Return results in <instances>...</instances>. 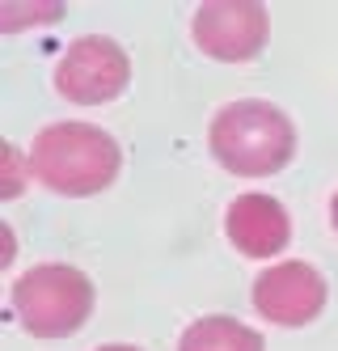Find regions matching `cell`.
<instances>
[{"label": "cell", "instance_id": "obj_4", "mask_svg": "<svg viewBox=\"0 0 338 351\" xmlns=\"http://www.w3.org/2000/svg\"><path fill=\"white\" fill-rule=\"evenodd\" d=\"M127 77H132V60L114 38H101L89 34L81 43L68 47V56L60 60L56 72V89L68 97V102H81V106H101L119 97L127 89Z\"/></svg>", "mask_w": 338, "mask_h": 351}, {"label": "cell", "instance_id": "obj_9", "mask_svg": "<svg viewBox=\"0 0 338 351\" xmlns=\"http://www.w3.org/2000/svg\"><path fill=\"white\" fill-rule=\"evenodd\" d=\"M330 216H334V229H338V195L330 199Z\"/></svg>", "mask_w": 338, "mask_h": 351}, {"label": "cell", "instance_id": "obj_7", "mask_svg": "<svg viewBox=\"0 0 338 351\" xmlns=\"http://www.w3.org/2000/svg\"><path fill=\"white\" fill-rule=\"evenodd\" d=\"M224 229H228V241L250 258H271L279 254L292 237V224H288V212H283L271 195H241L228 204V216H224Z\"/></svg>", "mask_w": 338, "mask_h": 351}, {"label": "cell", "instance_id": "obj_5", "mask_svg": "<svg viewBox=\"0 0 338 351\" xmlns=\"http://www.w3.org/2000/svg\"><path fill=\"white\" fill-rule=\"evenodd\" d=\"M195 43L212 60H254L267 43V9L258 0H212L195 13Z\"/></svg>", "mask_w": 338, "mask_h": 351}, {"label": "cell", "instance_id": "obj_1", "mask_svg": "<svg viewBox=\"0 0 338 351\" xmlns=\"http://www.w3.org/2000/svg\"><path fill=\"white\" fill-rule=\"evenodd\" d=\"M216 161L228 173H241V178H263L275 173L292 161L296 153V128L292 119L271 102H232L212 119V132H207Z\"/></svg>", "mask_w": 338, "mask_h": 351}, {"label": "cell", "instance_id": "obj_10", "mask_svg": "<svg viewBox=\"0 0 338 351\" xmlns=\"http://www.w3.org/2000/svg\"><path fill=\"white\" fill-rule=\"evenodd\" d=\"M97 351H136V347H123V343H114V347H97Z\"/></svg>", "mask_w": 338, "mask_h": 351}, {"label": "cell", "instance_id": "obj_2", "mask_svg": "<svg viewBox=\"0 0 338 351\" xmlns=\"http://www.w3.org/2000/svg\"><path fill=\"white\" fill-rule=\"evenodd\" d=\"M30 173L60 195H97L119 173V144L93 123H51L30 148Z\"/></svg>", "mask_w": 338, "mask_h": 351}, {"label": "cell", "instance_id": "obj_8", "mask_svg": "<svg viewBox=\"0 0 338 351\" xmlns=\"http://www.w3.org/2000/svg\"><path fill=\"white\" fill-rule=\"evenodd\" d=\"M263 335L232 317H199L178 339V351H263Z\"/></svg>", "mask_w": 338, "mask_h": 351}, {"label": "cell", "instance_id": "obj_6", "mask_svg": "<svg viewBox=\"0 0 338 351\" xmlns=\"http://www.w3.org/2000/svg\"><path fill=\"white\" fill-rule=\"evenodd\" d=\"M326 305V280L309 263H279L254 280V309L275 326H304Z\"/></svg>", "mask_w": 338, "mask_h": 351}, {"label": "cell", "instance_id": "obj_3", "mask_svg": "<svg viewBox=\"0 0 338 351\" xmlns=\"http://www.w3.org/2000/svg\"><path fill=\"white\" fill-rule=\"evenodd\" d=\"M13 309L30 335L64 339L72 330H81L85 317L93 313V284L76 267L43 263V267H30L25 275H17Z\"/></svg>", "mask_w": 338, "mask_h": 351}]
</instances>
